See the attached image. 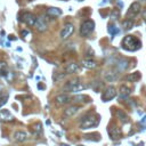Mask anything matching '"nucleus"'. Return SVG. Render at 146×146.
Here are the masks:
<instances>
[{
	"mask_svg": "<svg viewBox=\"0 0 146 146\" xmlns=\"http://www.w3.org/2000/svg\"><path fill=\"white\" fill-rule=\"evenodd\" d=\"M98 123H99L98 115H95V114L88 115V116H86V117H83L81 120V122H80V129H82V130L91 129V128L98 125Z\"/></svg>",
	"mask_w": 146,
	"mask_h": 146,
	"instance_id": "obj_2",
	"label": "nucleus"
},
{
	"mask_svg": "<svg viewBox=\"0 0 146 146\" xmlns=\"http://www.w3.org/2000/svg\"><path fill=\"white\" fill-rule=\"evenodd\" d=\"M84 88H86V87H84L78 79L71 80V81H68V82L64 86V90L67 91V92H79V91H82Z\"/></svg>",
	"mask_w": 146,
	"mask_h": 146,
	"instance_id": "obj_3",
	"label": "nucleus"
},
{
	"mask_svg": "<svg viewBox=\"0 0 146 146\" xmlns=\"http://www.w3.org/2000/svg\"><path fill=\"white\" fill-rule=\"evenodd\" d=\"M131 94V89L127 86H121L120 87V97L121 98H127Z\"/></svg>",
	"mask_w": 146,
	"mask_h": 146,
	"instance_id": "obj_21",
	"label": "nucleus"
},
{
	"mask_svg": "<svg viewBox=\"0 0 146 146\" xmlns=\"http://www.w3.org/2000/svg\"><path fill=\"white\" fill-rule=\"evenodd\" d=\"M122 48L128 50V51H136L141 47V42L138 38H136L135 35H127L123 38L122 42Z\"/></svg>",
	"mask_w": 146,
	"mask_h": 146,
	"instance_id": "obj_1",
	"label": "nucleus"
},
{
	"mask_svg": "<svg viewBox=\"0 0 146 146\" xmlns=\"http://www.w3.org/2000/svg\"><path fill=\"white\" fill-rule=\"evenodd\" d=\"M15 117L8 110H0V122H10Z\"/></svg>",
	"mask_w": 146,
	"mask_h": 146,
	"instance_id": "obj_12",
	"label": "nucleus"
},
{
	"mask_svg": "<svg viewBox=\"0 0 146 146\" xmlns=\"http://www.w3.org/2000/svg\"><path fill=\"white\" fill-rule=\"evenodd\" d=\"M79 111H80V106L79 105H71V106H68L67 108L64 110V116L65 117H72Z\"/></svg>",
	"mask_w": 146,
	"mask_h": 146,
	"instance_id": "obj_11",
	"label": "nucleus"
},
{
	"mask_svg": "<svg viewBox=\"0 0 146 146\" xmlns=\"http://www.w3.org/2000/svg\"><path fill=\"white\" fill-rule=\"evenodd\" d=\"M133 24H135L133 19H131V18H127V19H124L123 23H122V29H123L124 31H129V30L133 26Z\"/></svg>",
	"mask_w": 146,
	"mask_h": 146,
	"instance_id": "obj_22",
	"label": "nucleus"
},
{
	"mask_svg": "<svg viewBox=\"0 0 146 146\" xmlns=\"http://www.w3.org/2000/svg\"><path fill=\"white\" fill-rule=\"evenodd\" d=\"M119 17H120V10H119L117 8L113 9V10H112V13H111V18H112V19H115V21H116V19L119 18Z\"/></svg>",
	"mask_w": 146,
	"mask_h": 146,
	"instance_id": "obj_26",
	"label": "nucleus"
},
{
	"mask_svg": "<svg viewBox=\"0 0 146 146\" xmlns=\"http://www.w3.org/2000/svg\"><path fill=\"white\" fill-rule=\"evenodd\" d=\"M104 78L107 82H114L119 79V73L113 72V71H107L104 73Z\"/></svg>",
	"mask_w": 146,
	"mask_h": 146,
	"instance_id": "obj_15",
	"label": "nucleus"
},
{
	"mask_svg": "<svg viewBox=\"0 0 146 146\" xmlns=\"http://www.w3.org/2000/svg\"><path fill=\"white\" fill-rule=\"evenodd\" d=\"M143 1H144V2H146V0H143Z\"/></svg>",
	"mask_w": 146,
	"mask_h": 146,
	"instance_id": "obj_31",
	"label": "nucleus"
},
{
	"mask_svg": "<svg viewBox=\"0 0 146 146\" xmlns=\"http://www.w3.org/2000/svg\"><path fill=\"white\" fill-rule=\"evenodd\" d=\"M7 100H8V92H5L2 96H0V107L2 105H5L7 103Z\"/></svg>",
	"mask_w": 146,
	"mask_h": 146,
	"instance_id": "obj_28",
	"label": "nucleus"
},
{
	"mask_svg": "<svg viewBox=\"0 0 146 146\" xmlns=\"http://www.w3.org/2000/svg\"><path fill=\"white\" fill-rule=\"evenodd\" d=\"M82 66L83 67H86V68H88V70H91V68H95L96 67V62L95 60H92V59H89V58H87V59H84V60H82Z\"/></svg>",
	"mask_w": 146,
	"mask_h": 146,
	"instance_id": "obj_20",
	"label": "nucleus"
},
{
	"mask_svg": "<svg viewBox=\"0 0 146 146\" xmlns=\"http://www.w3.org/2000/svg\"><path fill=\"white\" fill-rule=\"evenodd\" d=\"M145 21H146V14H145Z\"/></svg>",
	"mask_w": 146,
	"mask_h": 146,
	"instance_id": "obj_30",
	"label": "nucleus"
},
{
	"mask_svg": "<svg viewBox=\"0 0 146 146\" xmlns=\"http://www.w3.org/2000/svg\"><path fill=\"white\" fill-rule=\"evenodd\" d=\"M116 95H117V91H116L115 87L108 86V87L104 90V92L102 94V100H103V102H110V100H112L113 98H115Z\"/></svg>",
	"mask_w": 146,
	"mask_h": 146,
	"instance_id": "obj_5",
	"label": "nucleus"
},
{
	"mask_svg": "<svg viewBox=\"0 0 146 146\" xmlns=\"http://www.w3.org/2000/svg\"><path fill=\"white\" fill-rule=\"evenodd\" d=\"M108 32H110V33H111V34L114 36V35H115V34L119 32V29H117L115 25H114V26H113V25H108Z\"/></svg>",
	"mask_w": 146,
	"mask_h": 146,
	"instance_id": "obj_29",
	"label": "nucleus"
},
{
	"mask_svg": "<svg viewBox=\"0 0 146 146\" xmlns=\"http://www.w3.org/2000/svg\"><path fill=\"white\" fill-rule=\"evenodd\" d=\"M62 9L59 8H56V7H50L47 9V15L50 16V17H57V16H60L62 15Z\"/></svg>",
	"mask_w": 146,
	"mask_h": 146,
	"instance_id": "obj_18",
	"label": "nucleus"
},
{
	"mask_svg": "<svg viewBox=\"0 0 146 146\" xmlns=\"http://www.w3.org/2000/svg\"><path fill=\"white\" fill-rule=\"evenodd\" d=\"M33 133H35V135H38V133H40L41 131H42V127H41V124L40 123H35L34 125H33Z\"/></svg>",
	"mask_w": 146,
	"mask_h": 146,
	"instance_id": "obj_27",
	"label": "nucleus"
},
{
	"mask_svg": "<svg viewBox=\"0 0 146 146\" xmlns=\"http://www.w3.org/2000/svg\"><path fill=\"white\" fill-rule=\"evenodd\" d=\"M95 29V23L91 19L84 21L80 26V35L81 36H88Z\"/></svg>",
	"mask_w": 146,
	"mask_h": 146,
	"instance_id": "obj_4",
	"label": "nucleus"
},
{
	"mask_svg": "<svg viewBox=\"0 0 146 146\" xmlns=\"http://www.w3.org/2000/svg\"><path fill=\"white\" fill-rule=\"evenodd\" d=\"M9 73H10V72H9V68H8L7 63L3 62V60H0V76L6 78Z\"/></svg>",
	"mask_w": 146,
	"mask_h": 146,
	"instance_id": "obj_19",
	"label": "nucleus"
},
{
	"mask_svg": "<svg viewBox=\"0 0 146 146\" xmlns=\"http://www.w3.org/2000/svg\"><path fill=\"white\" fill-rule=\"evenodd\" d=\"M34 27H35V29H36V31H39V32H44V31L48 29V25H47L46 21H44L42 17H38V19H36V22H35Z\"/></svg>",
	"mask_w": 146,
	"mask_h": 146,
	"instance_id": "obj_14",
	"label": "nucleus"
},
{
	"mask_svg": "<svg viewBox=\"0 0 146 146\" xmlns=\"http://www.w3.org/2000/svg\"><path fill=\"white\" fill-rule=\"evenodd\" d=\"M115 115H116V117H117L121 122H123V123H128V122H129V116H128V114H127L125 112H123L122 110H116V111H115Z\"/></svg>",
	"mask_w": 146,
	"mask_h": 146,
	"instance_id": "obj_17",
	"label": "nucleus"
},
{
	"mask_svg": "<svg viewBox=\"0 0 146 146\" xmlns=\"http://www.w3.org/2000/svg\"><path fill=\"white\" fill-rule=\"evenodd\" d=\"M36 19H38V17H36L34 14L30 13V11H25V13H23V15H22V21H23L26 25H29V26H34Z\"/></svg>",
	"mask_w": 146,
	"mask_h": 146,
	"instance_id": "obj_8",
	"label": "nucleus"
},
{
	"mask_svg": "<svg viewBox=\"0 0 146 146\" xmlns=\"http://www.w3.org/2000/svg\"><path fill=\"white\" fill-rule=\"evenodd\" d=\"M71 99H72V98L70 97L68 94H59V95H57V96L55 97V103L60 106V105H65V104L70 103Z\"/></svg>",
	"mask_w": 146,
	"mask_h": 146,
	"instance_id": "obj_9",
	"label": "nucleus"
},
{
	"mask_svg": "<svg viewBox=\"0 0 146 146\" xmlns=\"http://www.w3.org/2000/svg\"><path fill=\"white\" fill-rule=\"evenodd\" d=\"M90 98L88 96H84V95H78L73 98L72 102H75V103H87V102H90L89 100Z\"/></svg>",
	"mask_w": 146,
	"mask_h": 146,
	"instance_id": "obj_25",
	"label": "nucleus"
},
{
	"mask_svg": "<svg viewBox=\"0 0 146 146\" xmlns=\"http://www.w3.org/2000/svg\"><path fill=\"white\" fill-rule=\"evenodd\" d=\"M139 79H140L139 72H135V73H131V74H129V75L125 76V80H128V81H130V82H136V81H138Z\"/></svg>",
	"mask_w": 146,
	"mask_h": 146,
	"instance_id": "obj_24",
	"label": "nucleus"
},
{
	"mask_svg": "<svg viewBox=\"0 0 146 146\" xmlns=\"http://www.w3.org/2000/svg\"><path fill=\"white\" fill-rule=\"evenodd\" d=\"M79 70H80V66H79V64H76V63H70V64H67L66 67H65V71H66L67 74L76 73Z\"/></svg>",
	"mask_w": 146,
	"mask_h": 146,
	"instance_id": "obj_16",
	"label": "nucleus"
},
{
	"mask_svg": "<svg viewBox=\"0 0 146 146\" xmlns=\"http://www.w3.org/2000/svg\"><path fill=\"white\" fill-rule=\"evenodd\" d=\"M74 32V25L71 23H67L63 26V29L60 30V39L62 40H66L68 39Z\"/></svg>",
	"mask_w": 146,
	"mask_h": 146,
	"instance_id": "obj_6",
	"label": "nucleus"
},
{
	"mask_svg": "<svg viewBox=\"0 0 146 146\" xmlns=\"http://www.w3.org/2000/svg\"><path fill=\"white\" fill-rule=\"evenodd\" d=\"M13 138H14V140L17 141V143H23V141H25V140L27 139V133H26V131L17 130V131L14 132Z\"/></svg>",
	"mask_w": 146,
	"mask_h": 146,
	"instance_id": "obj_13",
	"label": "nucleus"
},
{
	"mask_svg": "<svg viewBox=\"0 0 146 146\" xmlns=\"http://www.w3.org/2000/svg\"><path fill=\"white\" fill-rule=\"evenodd\" d=\"M107 132L111 137V139H120L121 138V130L116 125H110L107 128Z\"/></svg>",
	"mask_w": 146,
	"mask_h": 146,
	"instance_id": "obj_10",
	"label": "nucleus"
},
{
	"mask_svg": "<svg viewBox=\"0 0 146 146\" xmlns=\"http://www.w3.org/2000/svg\"><path fill=\"white\" fill-rule=\"evenodd\" d=\"M140 9H141V6H140L139 2H132V3L130 5L128 11H127V17L132 19L133 17H136V16L139 14Z\"/></svg>",
	"mask_w": 146,
	"mask_h": 146,
	"instance_id": "obj_7",
	"label": "nucleus"
},
{
	"mask_svg": "<svg viewBox=\"0 0 146 146\" xmlns=\"http://www.w3.org/2000/svg\"><path fill=\"white\" fill-rule=\"evenodd\" d=\"M129 66V62L127 59H120L117 63H116V67L119 68V71H125L127 67Z\"/></svg>",
	"mask_w": 146,
	"mask_h": 146,
	"instance_id": "obj_23",
	"label": "nucleus"
}]
</instances>
